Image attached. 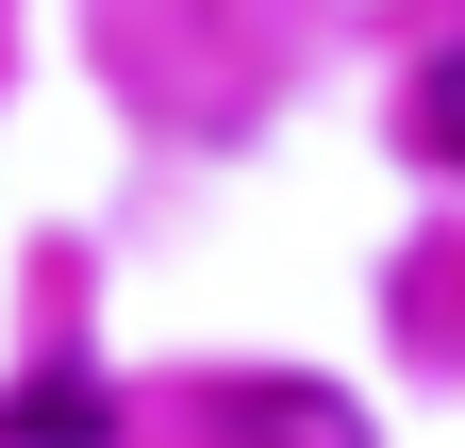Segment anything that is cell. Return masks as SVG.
I'll use <instances>...</instances> for the list:
<instances>
[{"instance_id":"cell-1","label":"cell","mask_w":465,"mask_h":448,"mask_svg":"<svg viewBox=\"0 0 465 448\" xmlns=\"http://www.w3.org/2000/svg\"><path fill=\"white\" fill-rule=\"evenodd\" d=\"M216 448H366V415L332 382H232L216 399Z\"/></svg>"},{"instance_id":"cell-2","label":"cell","mask_w":465,"mask_h":448,"mask_svg":"<svg viewBox=\"0 0 465 448\" xmlns=\"http://www.w3.org/2000/svg\"><path fill=\"white\" fill-rule=\"evenodd\" d=\"M100 432H116V399H100V365H84V349H50L17 399H0V448H100Z\"/></svg>"},{"instance_id":"cell-3","label":"cell","mask_w":465,"mask_h":448,"mask_svg":"<svg viewBox=\"0 0 465 448\" xmlns=\"http://www.w3.org/2000/svg\"><path fill=\"white\" fill-rule=\"evenodd\" d=\"M416 150H432V166H465V34L416 67Z\"/></svg>"}]
</instances>
